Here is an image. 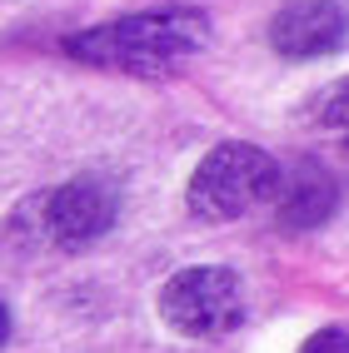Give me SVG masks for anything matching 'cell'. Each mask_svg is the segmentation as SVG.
<instances>
[{
	"instance_id": "obj_2",
	"label": "cell",
	"mask_w": 349,
	"mask_h": 353,
	"mask_svg": "<svg viewBox=\"0 0 349 353\" xmlns=\"http://www.w3.org/2000/svg\"><path fill=\"white\" fill-rule=\"evenodd\" d=\"M279 164L254 150V145H220L200 159V170L190 179V209L200 219H240L249 209H260L279 194Z\"/></svg>"
},
{
	"instance_id": "obj_3",
	"label": "cell",
	"mask_w": 349,
	"mask_h": 353,
	"mask_svg": "<svg viewBox=\"0 0 349 353\" xmlns=\"http://www.w3.org/2000/svg\"><path fill=\"white\" fill-rule=\"evenodd\" d=\"M160 319L185 339H220L245 323V289L229 269H185L160 289Z\"/></svg>"
},
{
	"instance_id": "obj_7",
	"label": "cell",
	"mask_w": 349,
	"mask_h": 353,
	"mask_svg": "<svg viewBox=\"0 0 349 353\" xmlns=\"http://www.w3.org/2000/svg\"><path fill=\"white\" fill-rule=\"evenodd\" d=\"M310 120L324 130H349V75L324 85L319 95H310Z\"/></svg>"
},
{
	"instance_id": "obj_8",
	"label": "cell",
	"mask_w": 349,
	"mask_h": 353,
	"mask_svg": "<svg viewBox=\"0 0 349 353\" xmlns=\"http://www.w3.org/2000/svg\"><path fill=\"white\" fill-rule=\"evenodd\" d=\"M299 353H349V334H344V328H319V334L305 339Z\"/></svg>"
},
{
	"instance_id": "obj_9",
	"label": "cell",
	"mask_w": 349,
	"mask_h": 353,
	"mask_svg": "<svg viewBox=\"0 0 349 353\" xmlns=\"http://www.w3.org/2000/svg\"><path fill=\"white\" fill-rule=\"evenodd\" d=\"M10 339V314H6V303H0V343Z\"/></svg>"
},
{
	"instance_id": "obj_4",
	"label": "cell",
	"mask_w": 349,
	"mask_h": 353,
	"mask_svg": "<svg viewBox=\"0 0 349 353\" xmlns=\"http://www.w3.org/2000/svg\"><path fill=\"white\" fill-rule=\"evenodd\" d=\"M40 214H45L40 219L45 244L85 249L115 224V214H120V190H115V179H105V174H80V179L60 184L55 194H45Z\"/></svg>"
},
{
	"instance_id": "obj_1",
	"label": "cell",
	"mask_w": 349,
	"mask_h": 353,
	"mask_svg": "<svg viewBox=\"0 0 349 353\" xmlns=\"http://www.w3.org/2000/svg\"><path fill=\"white\" fill-rule=\"evenodd\" d=\"M209 45V15L190 6L170 10H140L110 26L80 30L65 40V50L85 65L130 70V75H175Z\"/></svg>"
},
{
	"instance_id": "obj_5",
	"label": "cell",
	"mask_w": 349,
	"mask_h": 353,
	"mask_svg": "<svg viewBox=\"0 0 349 353\" xmlns=\"http://www.w3.org/2000/svg\"><path fill=\"white\" fill-rule=\"evenodd\" d=\"M349 40V10L339 0H294L270 20V45L285 60H319Z\"/></svg>"
},
{
	"instance_id": "obj_6",
	"label": "cell",
	"mask_w": 349,
	"mask_h": 353,
	"mask_svg": "<svg viewBox=\"0 0 349 353\" xmlns=\"http://www.w3.org/2000/svg\"><path fill=\"white\" fill-rule=\"evenodd\" d=\"M339 190L334 174L314 159H299L290 174H279V224L285 229H314L334 214Z\"/></svg>"
}]
</instances>
